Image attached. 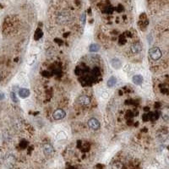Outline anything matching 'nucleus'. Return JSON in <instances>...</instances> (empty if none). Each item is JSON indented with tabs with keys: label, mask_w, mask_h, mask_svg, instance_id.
I'll return each mask as SVG.
<instances>
[{
	"label": "nucleus",
	"mask_w": 169,
	"mask_h": 169,
	"mask_svg": "<svg viewBox=\"0 0 169 169\" xmlns=\"http://www.w3.org/2000/svg\"><path fill=\"white\" fill-rule=\"evenodd\" d=\"M149 55H150V58L152 60H158L161 57V51L160 50V48L158 47H152L150 48V51H149Z\"/></svg>",
	"instance_id": "1"
},
{
	"label": "nucleus",
	"mask_w": 169,
	"mask_h": 169,
	"mask_svg": "<svg viewBox=\"0 0 169 169\" xmlns=\"http://www.w3.org/2000/svg\"><path fill=\"white\" fill-rule=\"evenodd\" d=\"M88 126H89L91 130H97L100 129V122H99L96 118H90L89 121H88Z\"/></svg>",
	"instance_id": "2"
},
{
	"label": "nucleus",
	"mask_w": 169,
	"mask_h": 169,
	"mask_svg": "<svg viewBox=\"0 0 169 169\" xmlns=\"http://www.w3.org/2000/svg\"><path fill=\"white\" fill-rule=\"evenodd\" d=\"M43 152H44L45 156L51 157L54 153V149H53V147L52 145H50V144H45L43 145Z\"/></svg>",
	"instance_id": "3"
},
{
	"label": "nucleus",
	"mask_w": 169,
	"mask_h": 169,
	"mask_svg": "<svg viewBox=\"0 0 169 169\" xmlns=\"http://www.w3.org/2000/svg\"><path fill=\"white\" fill-rule=\"evenodd\" d=\"M66 116V113L63 110V109H57L56 110L53 114V117L55 120H60L62 118H64Z\"/></svg>",
	"instance_id": "4"
},
{
	"label": "nucleus",
	"mask_w": 169,
	"mask_h": 169,
	"mask_svg": "<svg viewBox=\"0 0 169 169\" xmlns=\"http://www.w3.org/2000/svg\"><path fill=\"white\" fill-rule=\"evenodd\" d=\"M79 103L83 106H88L91 104V99L88 96H80L79 97Z\"/></svg>",
	"instance_id": "5"
},
{
	"label": "nucleus",
	"mask_w": 169,
	"mask_h": 169,
	"mask_svg": "<svg viewBox=\"0 0 169 169\" xmlns=\"http://www.w3.org/2000/svg\"><path fill=\"white\" fill-rule=\"evenodd\" d=\"M19 96L23 99L27 98L30 96V91L26 88H21V89H19Z\"/></svg>",
	"instance_id": "6"
},
{
	"label": "nucleus",
	"mask_w": 169,
	"mask_h": 169,
	"mask_svg": "<svg viewBox=\"0 0 169 169\" xmlns=\"http://www.w3.org/2000/svg\"><path fill=\"white\" fill-rule=\"evenodd\" d=\"M111 64L116 69H120L122 67V63H121V61L118 58H113L111 60Z\"/></svg>",
	"instance_id": "7"
},
{
	"label": "nucleus",
	"mask_w": 169,
	"mask_h": 169,
	"mask_svg": "<svg viewBox=\"0 0 169 169\" xmlns=\"http://www.w3.org/2000/svg\"><path fill=\"white\" fill-rule=\"evenodd\" d=\"M143 80H144V78L141 75H135L133 77V82L135 84H141Z\"/></svg>",
	"instance_id": "8"
},
{
	"label": "nucleus",
	"mask_w": 169,
	"mask_h": 169,
	"mask_svg": "<svg viewBox=\"0 0 169 169\" xmlns=\"http://www.w3.org/2000/svg\"><path fill=\"white\" fill-rule=\"evenodd\" d=\"M130 49H131V52L133 53H138L141 52L142 47H141L140 43H134V44L132 45L131 47H130Z\"/></svg>",
	"instance_id": "9"
},
{
	"label": "nucleus",
	"mask_w": 169,
	"mask_h": 169,
	"mask_svg": "<svg viewBox=\"0 0 169 169\" xmlns=\"http://www.w3.org/2000/svg\"><path fill=\"white\" fill-rule=\"evenodd\" d=\"M15 162V157H13V156H9V157H7V159H6V166H8V167L11 168L12 166H14Z\"/></svg>",
	"instance_id": "10"
},
{
	"label": "nucleus",
	"mask_w": 169,
	"mask_h": 169,
	"mask_svg": "<svg viewBox=\"0 0 169 169\" xmlns=\"http://www.w3.org/2000/svg\"><path fill=\"white\" fill-rule=\"evenodd\" d=\"M117 83V79H116V77L115 76H111L109 79H108V80H107V86L108 87H113L115 84Z\"/></svg>",
	"instance_id": "11"
},
{
	"label": "nucleus",
	"mask_w": 169,
	"mask_h": 169,
	"mask_svg": "<svg viewBox=\"0 0 169 169\" xmlns=\"http://www.w3.org/2000/svg\"><path fill=\"white\" fill-rule=\"evenodd\" d=\"M89 50L90 52L91 53H96L100 50V46L96 43H93V44H91L90 47H89Z\"/></svg>",
	"instance_id": "12"
},
{
	"label": "nucleus",
	"mask_w": 169,
	"mask_h": 169,
	"mask_svg": "<svg viewBox=\"0 0 169 169\" xmlns=\"http://www.w3.org/2000/svg\"><path fill=\"white\" fill-rule=\"evenodd\" d=\"M69 19V15H64V14H61L58 15V21L59 22H67Z\"/></svg>",
	"instance_id": "13"
},
{
	"label": "nucleus",
	"mask_w": 169,
	"mask_h": 169,
	"mask_svg": "<svg viewBox=\"0 0 169 169\" xmlns=\"http://www.w3.org/2000/svg\"><path fill=\"white\" fill-rule=\"evenodd\" d=\"M10 97H11V99H12V101L14 103H18V98L16 97V95H15V92H11L10 93Z\"/></svg>",
	"instance_id": "14"
},
{
	"label": "nucleus",
	"mask_w": 169,
	"mask_h": 169,
	"mask_svg": "<svg viewBox=\"0 0 169 169\" xmlns=\"http://www.w3.org/2000/svg\"><path fill=\"white\" fill-rule=\"evenodd\" d=\"M85 17H86V15H85V13H83L82 15H81V17H80V21H81V24L84 26V23H85Z\"/></svg>",
	"instance_id": "15"
},
{
	"label": "nucleus",
	"mask_w": 169,
	"mask_h": 169,
	"mask_svg": "<svg viewBox=\"0 0 169 169\" xmlns=\"http://www.w3.org/2000/svg\"><path fill=\"white\" fill-rule=\"evenodd\" d=\"M4 97H5V95H4V93H3V91H0V101H1V100H3V99H4Z\"/></svg>",
	"instance_id": "16"
}]
</instances>
